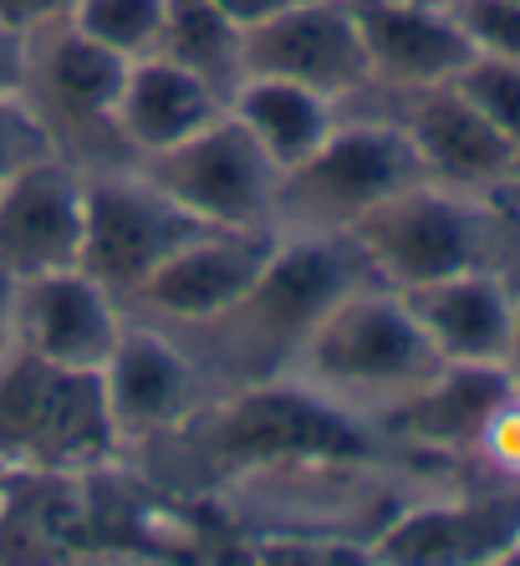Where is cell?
Masks as SVG:
<instances>
[{
    "instance_id": "obj_6",
    "label": "cell",
    "mask_w": 520,
    "mask_h": 566,
    "mask_svg": "<svg viewBox=\"0 0 520 566\" xmlns=\"http://www.w3.org/2000/svg\"><path fill=\"white\" fill-rule=\"evenodd\" d=\"M138 169H144L179 210L195 214L199 224H220V230H275L281 169H275V158L230 118V107H225L209 128H199L195 138H184V144L144 158Z\"/></svg>"
},
{
    "instance_id": "obj_7",
    "label": "cell",
    "mask_w": 520,
    "mask_h": 566,
    "mask_svg": "<svg viewBox=\"0 0 520 566\" xmlns=\"http://www.w3.org/2000/svg\"><path fill=\"white\" fill-rule=\"evenodd\" d=\"M205 230L189 210H179L138 164L87 174V230H82V271L103 281L117 302L154 276L184 240Z\"/></svg>"
},
{
    "instance_id": "obj_13",
    "label": "cell",
    "mask_w": 520,
    "mask_h": 566,
    "mask_svg": "<svg viewBox=\"0 0 520 566\" xmlns=\"http://www.w3.org/2000/svg\"><path fill=\"white\" fill-rule=\"evenodd\" d=\"M87 169L46 158L0 189V281H27L82 261Z\"/></svg>"
},
{
    "instance_id": "obj_31",
    "label": "cell",
    "mask_w": 520,
    "mask_h": 566,
    "mask_svg": "<svg viewBox=\"0 0 520 566\" xmlns=\"http://www.w3.org/2000/svg\"><path fill=\"white\" fill-rule=\"evenodd\" d=\"M500 562H520V531H516V536H510V546H506V552H500Z\"/></svg>"
},
{
    "instance_id": "obj_10",
    "label": "cell",
    "mask_w": 520,
    "mask_h": 566,
    "mask_svg": "<svg viewBox=\"0 0 520 566\" xmlns=\"http://www.w3.org/2000/svg\"><path fill=\"white\" fill-rule=\"evenodd\" d=\"M287 77L332 103L367 93V46L352 0H287L275 15L246 31V77Z\"/></svg>"
},
{
    "instance_id": "obj_2",
    "label": "cell",
    "mask_w": 520,
    "mask_h": 566,
    "mask_svg": "<svg viewBox=\"0 0 520 566\" xmlns=\"http://www.w3.org/2000/svg\"><path fill=\"white\" fill-rule=\"evenodd\" d=\"M363 251L347 230H275V251L260 265L256 286L225 316L205 322V337H220L230 373L246 382H281L301 337L322 322L337 296L367 281Z\"/></svg>"
},
{
    "instance_id": "obj_15",
    "label": "cell",
    "mask_w": 520,
    "mask_h": 566,
    "mask_svg": "<svg viewBox=\"0 0 520 566\" xmlns=\"http://www.w3.org/2000/svg\"><path fill=\"white\" fill-rule=\"evenodd\" d=\"M357 31L367 46V93H418L455 82L475 52L449 6L414 0H352Z\"/></svg>"
},
{
    "instance_id": "obj_29",
    "label": "cell",
    "mask_w": 520,
    "mask_h": 566,
    "mask_svg": "<svg viewBox=\"0 0 520 566\" xmlns=\"http://www.w3.org/2000/svg\"><path fill=\"white\" fill-rule=\"evenodd\" d=\"M209 6H215V11H225V15H230V21H235V27H240V31H250V27H260L266 15H275V11H281L287 0H209Z\"/></svg>"
},
{
    "instance_id": "obj_5",
    "label": "cell",
    "mask_w": 520,
    "mask_h": 566,
    "mask_svg": "<svg viewBox=\"0 0 520 566\" xmlns=\"http://www.w3.org/2000/svg\"><path fill=\"white\" fill-rule=\"evenodd\" d=\"M418 154L408 133L388 113H352L342 107L337 128L326 133L297 169L281 174L275 230H352L373 205L418 185Z\"/></svg>"
},
{
    "instance_id": "obj_33",
    "label": "cell",
    "mask_w": 520,
    "mask_h": 566,
    "mask_svg": "<svg viewBox=\"0 0 520 566\" xmlns=\"http://www.w3.org/2000/svg\"><path fill=\"white\" fill-rule=\"evenodd\" d=\"M506 195H510V199H516V205H520V179H516V185H510V189H506Z\"/></svg>"
},
{
    "instance_id": "obj_24",
    "label": "cell",
    "mask_w": 520,
    "mask_h": 566,
    "mask_svg": "<svg viewBox=\"0 0 520 566\" xmlns=\"http://www.w3.org/2000/svg\"><path fill=\"white\" fill-rule=\"evenodd\" d=\"M459 93L480 107L485 118L510 138L520 158V62H495V56H475V62L459 72Z\"/></svg>"
},
{
    "instance_id": "obj_30",
    "label": "cell",
    "mask_w": 520,
    "mask_h": 566,
    "mask_svg": "<svg viewBox=\"0 0 520 566\" xmlns=\"http://www.w3.org/2000/svg\"><path fill=\"white\" fill-rule=\"evenodd\" d=\"M510 388L520 394V286H516V306H510V343H506V357H500Z\"/></svg>"
},
{
    "instance_id": "obj_20",
    "label": "cell",
    "mask_w": 520,
    "mask_h": 566,
    "mask_svg": "<svg viewBox=\"0 0 520 566\" xmlns=\"http://www.w3.org/2000/svg\"><path fill=\"white\" fill-rule=\"evenodd\" d=\"M520 531V521H500V511L485 505H424L408 511L388 536L377 541L383 562H480L510 546V536Z\"/></svg>"
},
{
    "instance_id": "obj_1",
    "label": "cell",
    "mask_w": 520,
    "mask_h": 566,
    "mask_svg": "<svg viewBox=\"0 0 520 566\" xmlns=\"http://www.w3.org/2000/svg\"><path fill=\"white\" fill-rule=\"evenodd\" d=\"M439 368L444 357L408 312V296L367 276L326 306L322 322L301 337L281 382H301L332 398L337 409L383 413L414 388H424Z\"/></svg>"
},
{
    "instance_id": "obj_26",
    "label": "cell",
    "mask_w": 520,
    "mask_h": 566,
    "mask_svg": "<svg viewBox=\"0 0 520 566\" xmlns=\"http://www.w3.org/2000/svg\"><path fill=\"white\" fill-rule=\"evenodd\" d=\"M475 449H480V454L500 474L520 480V394H510V398H500V403H495V413L485 419L480 444H475Z\"/></svg>"
},
{
    "instance_id": "obj_27",
    "label": "cell",
    "mask_w": 520,
    "mask_h": 566,
    "mask_svg": "<svg viewBox=\"0 0 520 566\" xmlns=\"http://www.w3.org/2000/svg\"><path fill=\"white\" fill-rule=\"evenodd\" d=\"M72 6H77V0H0V27L31 41V36H41V31L72 21Z\"/></svg>"
},
{
    "instance_id": "obj_23",
    "label": "cell",
    "mask_w": 520,
    "mask_h": 566,
    "mask_svg": "<svg viewBox=\"0 0 520 566\" xmlns=\"http://www.w3.org/2000/svg\"><path fill=\"white\" fill-rule=\"evenodd\" d=\"M62 158L56 133L46 128L27 93H0V189L11 185L15 174H27L31 164Z\"/></svg>"
},
{
    "instance_id": "obj_16",
    "label": "cell",
    "mask_w": 520,
    "mask_h": 566,
    "mask_svg": "<svg viewBox=\"0 0 520 566\" xmlns=\"http://www.w3.org/2000/svg\"><path fill=\"white\" fill-rule=\"evenodd\" d=\"M220 113H225V97L209 82H199L195 72H184L179 62L154 52L128 62V77H123V93H117V107H113V128L123 154L133 164H144V158L195 138Z\"/></svg>"
},
{
    "instance_id": "obj_9",
    "label": "cell",
    "mask_w": 520,
    "mask_h": 566,
    "mask_svg": "<svg viewBox=\"0 0 520 566\" xmlns=\"http://www.w3.org/2000/svg\"><path fill=\"white\" fill-rule=\"evenodd\" d=\"M123 327H128L123 302L103 281H92L82 265L6 286V347H21V353L62 363V368L103 373Z\"/></svg>"
},
{
    "instance_id": "obj_8",
    "label": "cell",
    "mask_w": 520,
    "mask_h": 566,
    "mask_svg": "<svg viewBox=\"0 0 520 566\" xmlns=\"http://www.w3.org/2000/svg\"><path fill=\"white\" fill-rule=\"evenodd\" d=\"M275 251V230H220L205 224L133 291L123 312L154 322L164 332H195L225 316L250 286L260 265Z\"/></svg>"
},
{
    "instance_id": "obj_11",
    "label": "cell",
    "mask_w": 520,
    "mask_h": 566,
    "mask_svg": "<svg viewBox=\"0 0 520 566\" xmlns=\"http://www.w3.org/2000/svg\"><path fill=\"white\" fill-rule=\"evenodd\" d=\"M388 97V118L408 133L424 179L465 189V195H506L520 179V158L510 148V138L459 93V82Z\"/></svg>"
},
{
    "instance_id": "obj_4",
    "label": "cell",
    "mask_w": 520,
    "mask_h": 566,
    "mask_svg": "<svg viewBox=\"0 0 520 566\" xmlns=\"http://www.w3.org/2000/svg\"><path fill=\"white\" fill-rule=\"evenodd\" d=\"M103 373L62 368L21 347L0 353V470L72 474L117 454Z\"/></svg>"
},
{
    "instance_id": "obj_14",
    "label": "cell",
    "mask_w": 520,
    "mask_h": 566,
    "mask_svg": "<svg viewBox=\"0 0 520 566\" xmlns=\"http://www.w3.org/2000/svg\"><path fill=\"white\" fill-rule=\"evenodd\" d=\"M123 77H128V56L107 52V46L87 41L77 27L62 21V27L31 36L27 87L21 93L31 97V107L56 133V148H66L72 133H82V138H113L117 144L113 107H117V93H123Z\"/></svg>"
},
{
    "instance_id": "obj_25",
    "label": "cell",
    "mask_w": 520,
    "mask_h": 566,
    "mask_svg": "<svg viewBox=\"0 0 520 566\" xmlns=\"http://www.w3.org/2000/svg\"><path fill=\"white\" fill-rule=\"evenodd\" d=\"M449 11L475 56L520 62V0H455Z\"/></svg>"
},
{
    "instance_id": "obj_12",
    "label": "cell",
    "mask_w": 520,
    "mask_h": 566,
    "mask_svg": "<svg viewBox=\"0 0 520 566\" xmlns=\"http://www.w3.org/2000/svg\"><path fill=\"white\" fill-rule=\"evenodd\" d=\"M199 382H205V368L189 347L174 343V332L128 316L113 357L103 363V394L117 444L158 439L189 423L199 413Z\"/></svg>"
},
{
    "instance_id": "obj_28",
    "label": "cell",
    "mask_w": 520,
    "mask_h": 566,
    "mask_svg": "<svg viewBox=\"0 0 520 566\" xmlns=\"http://www.w3.org/2000/svg\"><path fill=\"white\" fill-rule=\"evenodd\" d=\"M27 52L31 41L0 27V93H21L27 87Z\"/></svg>"
},
{
    "instance_id": "obj_21",
    "label": "cell",
    "mask_w": 520,
    "mask_h": 566,
    "mask_svg": "<svg viewBox=\"0 0 520 566\" xmlns=\"http://www.w3.org/2000/svg\"><path fill=\"white\" fill-rule=\"evenodd\" d=\"M158 56L195 72L230 103V93L246 82V31L209 0H169L164 31H158Z\"/></svg>"
},
{
    "instance_id": "obj_3",
    "label": "cell",
    "mask_w": 520,
    "mask_h": 566,
    "mask_svg": "<svg viewBox=\"0 0 520 566\" xmlns=\"http://www.w3.org/2000/svg\"><path fill=\"white\" fill-rule=\"evenodd\" d=\"M347 235L383 286L414 291L459 271H500L506 214L495 195H465V189L418 179L373 205Z\"/></svg>"
},
{
    "instance_id": "obj_18",
    "label": "cell",
    "mask_w": 520,
    "mask_h": 566,
    "mask_svg": "<svg viewBox=\"0 0 520 566\" xmlns=\"http://www.w3.org/2000/svg\"><path fill=\"white\" fill-rule=\"evenodd\" d=\"M506 368H475V363H444L424 388H414L408 398H398L393 409H383L388 419H398L414 444L429 449H475L480 444L485 419L495 413L500 398H510Z\"/></svg>"
},
{
    "instance_id": "obj_22",
    "label": "cell",
    "mask_w": 520,
    "mask_h": 566,
    "mask_svg": "<svg viewBox=\"0 0 520 566\" xmlns=\"http://www.w3.org/2000/svg\"><path fill=\"white\" fill-rule=\"evenodd\" d=\"M164 11H169V0H77L66 27H77L87 41L138 62V56L158 52Z\"/></svg>"
},
{
    "instance_id": "obj_17",
    "label": "cell",
    "mask_w": 520,
    "mask_h": 566,
    "mask_svg": "<svg viewBox=\"0 0 520 566\" xmlns=\"http://www.w3.org/2000/svg\"><path fill=\"white\" fill-rule=\"evenodd\" d=\"M404 296L444 363L500 368L510 343V306H516V286L506 281V271H459Z\"/></svg>"
},
{
    "instance_id": "obj_32",
    "label": "cell",
    "mask_w": 520,
    "mask_h": 566,
    "mask_svg": "<svg viewBox=\"0 0 520 566\" xmlns=\"http://www.w3.org/2000/svg\"><path fill=\"white\" fill-rule=\"evenodd\" d=\"M414 6H455V0H414Z\"/></svg>"
},
{
    "instance_id": "obj_19",
    "label": "cell",
    "mask_w": 520,
    "mask_h": 566,
    "mask_svg": "<svg viewBox=\"0 0 520 566\" xmlns=\"http://www.w3.org/2000/svg\"><path fill=\"white\" fill-rule=\"evenodd\" d=\"M225 107H230V118L275 158L281 174L297 169L301 158L312 154L342 118V103L312 93V87H301V82L260 77V72H250V77L230 93Z\"/></svg>"
}]
</instances>
